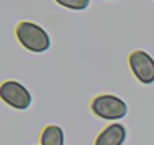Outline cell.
Listing matches in <instances>:
<instances>
[{
	"label": "cell",
	"instance_id": "cell-1",
	"mask_svg": "<svg viewBox=\"0 0 154 145\" xmlns=\"http://www.w3.org/2000/svg\"><path fill=\"white\" fill-rule=\"evenodd\" d=\"M15 36L18 42L29 51L42 53L50 48L48 33L38 24L32 21H21L15 27Z\"/></svg>",
	"mask_w": 154,
	"mask_h": 145
},
{
	"label": "cell",
	"instance_id": "cell-7",
	"mask_svg": "<svg viewBox=\"0 0 154 145\" xmlns=\"http://www.w3.org/2000/svg\"><path fill=\"white\" fill-rule=\"evenodd\" d=\"M54 2L66 9L72 11H83L89 6V0H54Z\"/></svg>",
	"mask_w": 154,
	"mask_h": 145
},
{
	"label": "cell",
	"instance_id": "cell-3",
	"mask_svg": "<svg viewBox=\"0 0 154 145\" xmlns=\"http://www.w3.org/2000/svg\"><path fill=\"white\" fill-rule=\"evenodd\" d=\"M0 97L2 100L17 110H26L32 103L30 92L24 88V85L15 80H6L0 86Z\"/></svg>",
	"mask_w": 154,
	"mask_h": 145
},
{
	"label": "cell",
	"instance_id": "cell-6",
	"mask_svg": "<svg viewBox=\"0 0 154 145\" xmlns=\"http://www.w3.org/2000/svg\"><path fill=\"white\" fill-rule=\"evenodd\" d=\"M39 142H41V145H63V142H65L63 130L54 124L47 125L41 133Z\"/></svg>",
	"mask_w": 154,
	"mask_h": 145
},
{
	"label": "cell",
	"instance_id": "cell-5",
	"mask_svg": "<svg viewBox=\"0 0 154 145\" xmlns=\"http://www.w3.org/2000/svg\"><path fill=\"white\" fill-rule=\"evenodd\" d=\"M127 137V130L122 124H109L95 139L94 145H122Z\"/></svg>",
	"mask_w": 154,
	"mask_h": 145
},
{
	"label": "cell",
	"instance_id": "cell-2",
	"mask_svg": "<svg viewBox=\"0 0 154 145\" xmlns=\"http://www.w3.org/2000/svg\"><path fill=\"white\" fill-rule=\"evenodd\" d=\"M91 110L95 116L107 121H118L127 115V104L116 95L101 94L91 101Z\"/></svg>",
	"mask_w": 154,
	"mask_h": 145
},
{
	"label": "cell",
	"instance_id": "cell-4",
	"mask_svg": "<svg viewBox=\"0 0 154 145\" xmlns=\"http://www.w3.org/2000/svg\"><path fill=\"white\" fill-rule=\"evenodd\" d=\"M128 65L133 76L142 85L154 83V59L148 53L142 50H134L128 56Z\"/></svg>",
	"mask_w": 154,
	"mask_h": 145
}]
</instances>
